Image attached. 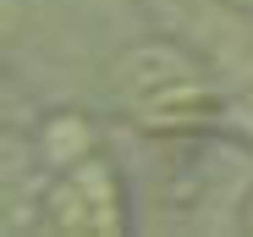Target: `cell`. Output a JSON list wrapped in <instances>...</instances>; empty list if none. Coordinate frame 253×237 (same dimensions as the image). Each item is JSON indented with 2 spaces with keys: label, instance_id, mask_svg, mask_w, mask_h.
I'll return each instance as SVG.
<instances>
[{
  "label": "cell",
  "instance_id": "1",
  "mask_svg": "<svg viewBox=\"0 0 253 237\" xmlns=\"http://www.w3.org/2000/svg\"><path fill=\"white\" fill-rule=\"evenodd\" d=\"M116 89L149 127H187L215 110L209 77L176 45H138L116 61Z\"/></svg>",
  "mask_w": 253,
  "mask_h": 237
},
{
  "label": "cell",
  "instance_id": "2",
  "mask_svg": "<svg viewBox=\"0 0 253 237\" xmlns=\"http://www.w3.org/2000/svg\"><path fill=\"white\" fill-rule=\"evenodd\" d=\"M50 226L61 232H121V188H116V171L105 160H83L72 166L55 193H50Z\"/></svg>",
  "mask_w": 253,
  "mask_h": 237
},
{
  "label": "cell",
  "instance_id": "3",
  "mask_svg": "<svg viewBox=\"0 0 253 237\" xmlns=\"http://www.w3.org/2000/svg\"><path fill=\"white\" fill-rule=\"evenodd\" d=\"M22 11H17V0H0V45H11V33H17Z\"/></svg>",
  "mask_w": 253,
  "mask_h": 237
},
{
  "label": "cell",
  "instance_id": "4",
  "mask_svg": "<svg viewBox=\"0 0 253 237\" xmlns=\"http://www.w3.org/2000/svg\"><path fill=\"white\" fill-rule=\"evenodd\" d=\"M237 105H242V122L253 127V72H248V77H237Z\"/></svg>",
  "mask_w": 253,
  "mask_h": 237
},
{
  "label": "cell",
  "instance_id": "5",
  "mask_svg": "<svg viewBox=\"0 0 253 237\" xmlns=\"http://www.w3.org/2000/svg\"><path fill=\"white\" fill-rule=\"evenodd\" d=\"M248 226H253V193H248Z\"/></svg>",
  "mask_w": 253,
  "mask_h": 237
}]
</instances>
